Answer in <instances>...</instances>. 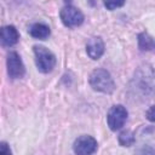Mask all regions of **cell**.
<instances>
[{"label": "cell", "instance_id": "5b68a950", "mask_svg": "<svg viewBox=\"0 0 155 155\" xmlns=\"http://www.w3.org/2000/svg\"><path fill=\"white\" fill-rule=\"evenodd\" d=\"M59 17H61V21L62 23L67 27V28H75V27H79L84 23V19H85V16L84 13L75 6H73L71 4L70 5H65L61 12H59Z\"/></svg>", "mask_w": 155, "mask_h": 155}, {"label": "cell", "instance_id": "8992f818", "mask_svg": "<svg viewBox=\"0 0 155 155\" xmlns=\"http://www.w3.org/2000/svg\"><path fill=\"white\" fill-rule=\"evenodd\" d=\"M7 75L11 79H22L25 74V67L21 59V56L16 51H11L7 54L6 59Z\"/></svg>", "mask_w": 155, "mask_h": 155}, {"label": "cell", "instance_id": "2e32d148", "mask_svg": "<svg viewBox=\"0 0 155 155\" xmlns=\"http://www.w3.org/2000/svg\"><path fill=\"white\" fill-rule=\"evenodd\" d=\"M65 1V5H70V2H71V0H64Z\"/></svg>", "mask_w": 155, "mask_h": 155}, {"label": "cell", "instance_id": "7a4b0ae2", "mask_svg": "<svg viewBox=\"0 0 155 155\" xmlns=\"http://www.w3.org/2000/svg\"><path fill=\"white\" fill-rule=\"evenodd\" d=\"M88 84L93 91L105 94H111L115 90V82L110 73L103 68H97L90 74Z\"/></svg>", "mask_w": 155, "mask_h": 155}, {"label": "cell", "instance_id": "ba28073f", "mask_svg": "<svg viewBox=\"0 0 155 155\" xmlns=\"http://www.w3.org/2000/svg\"><path fill=\"white\" fill-rule=\"evenodd\" d=\"M105 51L104 41L99 36H92L86 42V52L91 59H99Z\"/></svg>", "mask_w": 155, "mask_h": 155}, {"label": "cell", "instance_id": "52a82bcc", "mask_svg": "<svg viewBox=\"0 0 155 155\" xmlns=\"http://www.w3.org/2000/svg\"><path fill=\"white\" fill-rule=\"evenodd\" d=\"M98 143L97 140L88 134H82L78 137L73 144V150L75 154L79 155H90L97 151Z\"/></svg>", "mask_w": 155, "mask_h": 155}, {"label": "cell", "instance_id": "3957f363", "mask_svg": "<svg viewBox=\"0 0 155 155\" xmlns=\"http://www.w3.org/2000/svg\"><path fill=\"white\" fill-rule=\"evenodd\" d=\"M33 51H34L35 64H36L38 70L44 74L51 73L57 63L54 53L52 51H50L47 47L41 46V45H35L33 47Z\"/></svg>", "mask_w": 155, "mask_h": 155}, {"label": "cell", "instance_id": "9c48e42d", "mask_svg": "<svg viewBox=\"0 0 155 155\" xmlns=\"http://www.w3.org/2000/svg\"><path fill=\"white\" fill-rule=\"evenodd\" d=\"M19 40V33L15 25H5L1 29V42L4 46H13Z\"/></svg>", "mask_w": 155, "mask_h": 155}, {"label": "cell", "instance_id": "8fae6325", "mask_svg": "<svg viewBox=\"0 0 155 155\" xmlns=\"http://www.w3.org/2000/svg\"><path fill=\"white\" fill-rule=\"evenodd\" d=\"M138 48L140 51H154L155 40L145 31L138 34Z\"/></svg>", "mask_w": 155, "mask_h": 155}, {"label": "cell", "instance_id": "6da1fadb", "mask_svg": "<svg viewBox=\"0 0 155 155\" xmlns=\"http://www.w3.org/2000/svg\"><path fill=\"white\" fill-rule=\"evenodd\" d=\"M128 94L136 101H148L155 96V69L144 63L139 65L130 81Z\"/></svg>", "mask_w": 155, "mask_h": 155}, {"label": "cell", "instance_id": "277c9868", "mask_svg": "<svg viewBox=\"0 0 155 155\" xmlns=\"http://www.w3.org/2000/svg\"><path fill=\"white\" fill-rule=\"evenodd\" d=\"M128 116L127 109L122 104L113 105L107 114V124L111 131H117L122 128Z\"/></svg>", "mask_w": 155, "mask_h": 155}, {"label": "cell", "instance_id": "30bf717a", "mask_svg": "<svg viewBox=\"0 0 155 155\" xmlns=\"http://www.w3.org/2000/svg\"><path fill=\"white\" fill-rule=\"evenodd\" d=\"M29 34L34 39L45 40V39H47L50 36L51 30H50V27L46 25L45 23H34L29 28Z\"/></svg>", "mask_w": 155, "mask_h": 155}, {"label": "cell", "instance_id": "9a60e30c", "mask_svg": "<svg viewBox=\"0 0 155 155\" xmlns=\"http://www.w3.org/2000/svg\"><path fill=\"white\" fill-rule=\"evenodd\" d=\"M0 154L1 155H11V149L7 145L6 142H1L0 143Z\"/></svg>", "mask_w": 155, "mask_h": 155}, {"label": "cell", "instance_id": "5bb4252c", "mask_svg": "<svg viewBox=\"0 0 155 155\" xmlns=\"http://www.w3.org/2000/svg\"><path fill=\"white\" fill-rule=\"evenodd\" d=\"M145 117L150 122H155V104L151 105L147 111H145Z\"/></svg>", "mask_w": 155, "mask_h": 155}, {"label": "cell", "instance_id": "7c38bea8", "mask_svg": "<svg viewBox=\"0 0 155 155\" xmlns=\"http://www.w3.org/2000/svg\"><path fill=\"white\" fill-rule=\"evenodd\" d=\"M136 142V137H134V133L130 130H126V131H122L120 134H119V144L121 147H131Z\"/></svg>", "mask_w": 155, "mask_h": 155}, {"label": "cell", "instance_id": "4fadbf2b", "mask_svg": "<svg viewBox=\"0 0 155 155\" xmlns=\"http://www.w3.org/2000/svg\"><path fill=\"white\" fill-rule=\"evenodd\" d=\"M125 1L126 0H103V4L107 7V10L113 11L119 7H122L125 5Z\"/></svg>", "mask_w": 155, "mask_h": 155}]
</instances>
